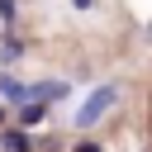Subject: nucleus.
Wrapping results in <instances>:
<instances>
[{
	"label": "nucleus",
	"mask_w": 152,
	"mask_h": 152,
	"mask_svg": "<svg viewBox=\"0 0 152 152\" xmlns=\"http://www.w3.org/2000/svg\"><path fill=\"white\" fill-rule=\"evenodd\" d=\"M114 95H119L114 86H100V90H95V95H90V100L81 104V114H76V124H81V128H90V124H95V119H100V114H104V109L114 104Z\"/></svg>",
	"instance_id": "nucleus-1"
},
{
	"label": "nucleus",
	"mask_w": 152,
	"mask_h": 152,
	"mask_svg": "<svg viewBox=\"0 0 152 152\" xmlns=\"http://www.w3.org/2000/svg\"><path fill=\"white\" fill-rule=\"evenodd\" d=\"M0 124H5V109H0Z\"/></svg>",
	"instance_id": "nucleus-5"
},
{
	"label": "nucleus",
	"mask_w": 152,
	"mask_h": 152,
	"mask_svg": "<svg viewBox=\"0 0 152 152\" xmlns=\"http://www.w3.org/2000/svg\"><path fill=\"white\" fill-rule=\"evenodd\" d=\"M28 147H33V142H28V138H24V133H19V128H14V133H5V138H0V152H28Z\"/></svg>",
	"instance_id": "nucleus-3"
},
{
	"label": "nucleus",
	"mask_w": 152,
	"mask_h": 152,
	"mask_svg": "<svg viewBox=\"0 0 152 152\" xmlns=\"http://www.w3.org/2000/svg\"><path fill=\"white\" fill-rule=\"evenodd\" d=\"M43 119V104H24V114H19V124H38Z\"/></svg>",
	"instance_id": "nucleus-4"
},
{
	"label": "nucleus",
	"mask_w": 152,
	"mask_h": 152,
	"mask_svg": "<svg viewBox=\"0 0 152 152\" xmlns=\"http://www.w3.org/2000/svg\"><path fill=\"white\" fill-rule=\"evenodd\" d=\"M0 95L5 100H28V86H19L14 76H0Z\"/></svg>",
	"instance_id": "nucleus-2"
}]
</instances>
